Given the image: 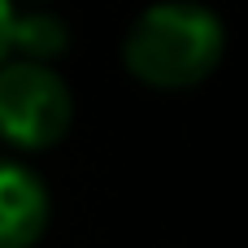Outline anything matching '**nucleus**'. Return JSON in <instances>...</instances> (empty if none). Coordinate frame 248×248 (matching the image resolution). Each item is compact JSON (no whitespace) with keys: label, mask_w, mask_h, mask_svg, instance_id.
<instances>
[{"label":"nucleus","mask_w":248,"mask_h":248,"mask_svg":"<svg viewBox=\"0 0 248 248\" xmlns=\"http://www.w3.org/2000/svg\"><path fill=\"white\" fill-rule=\"evenodd\" d=\"M65 48H70V26H65L57 13H48V9H26V13H13L9 57L52 65Z\"/></svg>","instance_id":"20e7f679"},{"label":"nucleus","mask_w":248,"mask_h":248,"mask_svg":"<svg viewBox=\"0 0 248 248\" xmlns=\"http://www.w3.org/2000/svg\"><path fill=\"white\" fill-rule=\"evenodd\" d=\"M227 52L222 17L196 0L148 4L122 35V65L131 78L157 92H183L205 83Z\"/></svg>","instance_id":"f257e3e1"},{"label":"nucleus","mask_w":248,"mask_h":248,"mask_svg":"<svg viewBox=\"0 0 248 248\" xmlns=\"http://www.w3.org/2000/svg\"><path fill=\"white\" fill-rule=\"evenodd\" d=\"M74 122V92L70 83L44 65L4 57L0 61V140L22 153H44L65 140Z\"/></svg>","instance_id":"f03ea898"},{"label":"nucleus","mask_w":248,"mask_h":248,"mask_svg":"<svg viewBox=\"0 0 248 248\" xmlns=\"http://www.w3.org/2000/svg\"><path fill=\"white\" fill-rule=\"evenodd\" d=\"M52 196L35 170L0 157V248H35L48 231Z\"/></svg>","instance_id":"7ed1b4c3"},{"label":"nucleus","mask_w":248,"mask_h":248,"mask_svg":"<svg viewBox=\"0 0 248 248\" xmlns=\"http://www.w3.org/2000/svg\"><path fill=\"white\" fill-rule=\"evenodd\" d=\"M13 0H0V61L9 57V35H13Z\"/></svg>","instance_id":"39448f33"}]
</instances>
